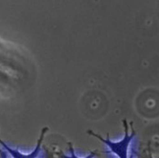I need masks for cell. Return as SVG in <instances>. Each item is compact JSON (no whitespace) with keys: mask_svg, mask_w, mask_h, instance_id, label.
I'll use <instances>...</instances> for the list:
<instances>
[{"mask_svg":"<svg viewBox=\"0 0 159 158\" xmlns=\"http://www.w3.org/2000/svg\"><path fill=\"white\" fill-rule=\"evenodd\" d=\"M124 125H125V136L119 142H113L109 138L104 139L103 137H101L98 134L93 133L92 131H88L87 133L98 138L102 143H104L110 149V152L112 154L116 155L118 158H128V147L130 146L131 141L134 139L135 133L132 132V134H128V128H127L125 121H124ZM110 152H108V153H110Z\"/></svg>","mask_w":159,"mask_h":158,"instance_id":"6da1fadb","label":"cell"},{"mask_svg":"<svg viewBox=\"0 0 159 158\" xmlns=\"http://www.w3.org/2000/svg\"><path fill=\"white\" fill-rule=\"evenodd\" d=\"M69 145V150H70V156H66V155H64L63 153H58L57 155H58V157L60 158H80L78 157L76 155H75V150H74L73 146H72V144L71 143H69L68 144ZM97 156V154H96V152H92V153H90L87 156L84 158H94V156Z\"/></svg>","mask_w":159,"mask_h":158,"instance_id":"3957f363","label":"cell"},{"mask_svg":"<svg viewBox=\"0 0 159 158\" xmlns=\"http://www.w3.org/2000/svg\"><path fill=\"white\" fill-rule=\"evenodd\" d=\"M148 158H152V156H151V155L149 156V157H148Z\"/></svg>","mask_w":159,"mask_h":158,"instance_id":"8992f818","label":"cell"},{"mask_svg":"<svg viewBox=\"0 0 159 158\" xmlns=\"http://www.w3.org/2000/svg\"><path fill=\"white\" fill-rule=\"evenodd\" d=\"M48 127H45V128L42 129L41 134L39 136V139L37 140L36 148L33 150V152H31L30 154H27V155L22 154L18 150L13 149L11 147H9L6 143H4L1 139H0V145L3 146V148L7 151V154H9L12 156V158H37L38 156V155L40 154V152H41V146H42V143H43V140H44V137H45V134L48 132Z\"/></svg>","mask_w":159,"mask_h":158,"instance_id":"7a4b0ae2","label":"cell"},{"mask_svg":"<svg viewBox=\"0 0 159 158\" xmlns=\"http://www.w3.org/2000/svg\"><path fill=\"white\" fill-rule=\"evenodd\" d=\"M45 157L46 158H54V156H53V154L48 150L47 148H45Z\"/></svg>","mask_w":159,"mask_h":158,"instance_id":"277c9868","label":"cell"},{"mask_svg":"<svg viewBox=\"0 0 159 158\" xmlns=\"http://www.w3.org/2000/svg\"><path fill=\"white\" fill-rule=\"evenodd\" d=\"M0 158H8L7 153H6L5 151H3L1 148H0Z\"/></svg>","mask_w":159,"mask_h":158,"instance_id":"5b68a950","label":"cell"}]
</instances>
